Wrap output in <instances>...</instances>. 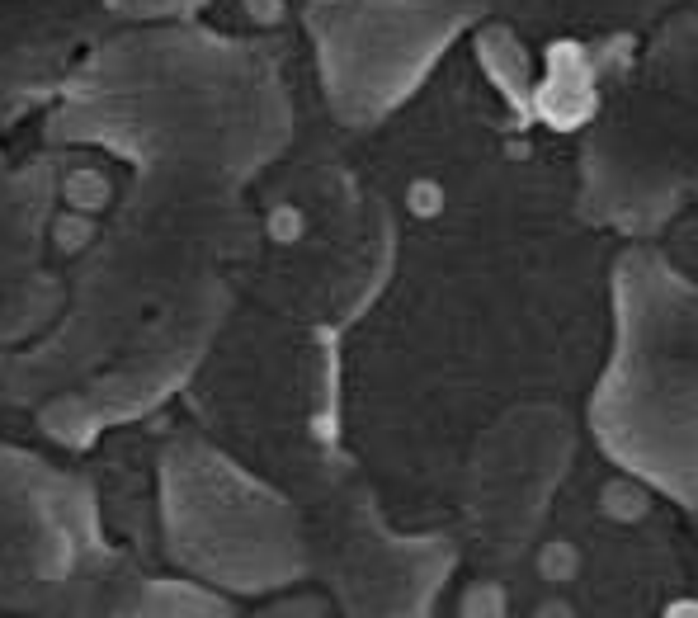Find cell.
Instances as JSON below:
<instances>
[{
    "instance_id": "6da1fadb",
    "label": "cell",
    "mask_w": 698,
    "mask_h": 618,
    "mask_svg": "<svg viewBox=\"0 0 698 618\" xmlns=\"http://www.w3.org/2000/svg\"><path fill=\"white\" fill-rule=\"evenodd\" d=\"M265 232L274 246H293V241H302V232H307V218H302L293 203H283V208H274L265 222Z\"/></svg>"
},
{
    "instance_id": "7a4b0ae2",
    "label": "cell",
    "mask_w": 698,
    "mask_h": 618,
    "mask_svg": "<svg viewBox=\"0 0 698 618\" xmlns=\"http://www.w3.org/2000/svg\"><path fill=\"white\" fill-rule=\"evenodd\" d=\"M538 567H543V576H552V581H571L576 567H581V557H576L571 543H548L543 557H538Z\"/></svg>"
},
{
    "instance_id": "3957f363",
    "label": "cell",
    "mask_w": 698,
    "mask_h": 618,
    "mask_svg": "<svg viewBox=\"0 0 698 618\" xmlns=\"http://www.w3.org/2000/svg\"><path fill=\"white\" fill-rule=\"evenodd\" d=\"M0 618H15V614H0Z\"/></svg>"
}]
</instances>
